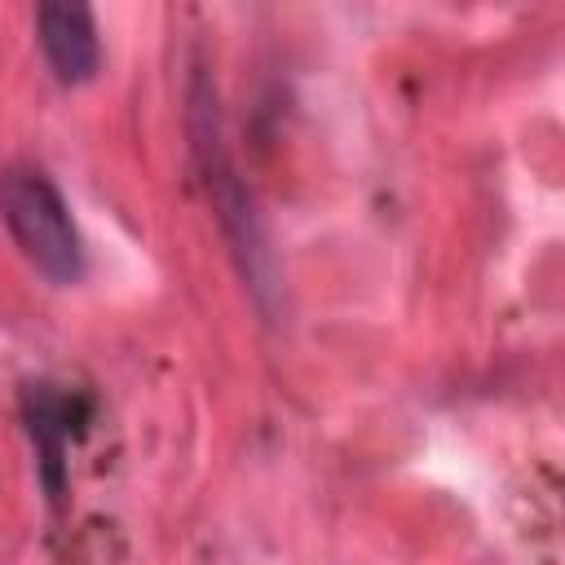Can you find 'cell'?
Segmentation results:
<instances>
[{"instance_id":"1","label":"cell","mask_w":565,"mask_h":565,"mask_svg":"<svg viewBox=\"0 0 565 565\" xmlns=\"http://www.w3.org/2000/svg\"><path fill=\"white\" fill-rule=\"evenodd\" d=\"M0 221L18 252L57 287H75L84 278V243L75 216L53 185V177L35 163L0 168Z\"/></svg>"},{"instance_id":"2","label":"cell","mask_w":565,"mask_h":565,"mask_svg":"<svg viewBox=\"0 0 565 565\" xmlns=\"http://www.w3.org/2000/svg\"><path fill=\"white\" fill-rule=\"evenodd\" d=\"M190 119H194V150H199V163H203V181H207V194L212 203L221 207V221L243 256V274L252 278V287H260V274H265V243H260V230H256V212H252V199L243 194V181L234 177V163L221 146V115H216V97L212 88L199 79L194 84V102H190Z\"/></svg>"},{"instance_id":"3","label":"cell","mask_w":565,"mask_h":565,"mask_svg":"<svg viewBox=\"0 0 565 565\" xmlns=\"http://www.w3.org/2000/svg\"><path fill=\"white\" fill-rule=\"evenodd\" d=\"M35 40H40L49 71L71 88L88 84L102 66V40H97L93 9L79 0H44L35 9Z\"/></svg>"},{"instance_id":"4","label":"cell","mask_w":565,"mask_h":565,"mask_svg":"<svg viewBox=\"0 0 565 565\" xmlns=\"http://www.w3.org/2000/svg\"><path fill=\"white\" fill-rule=\"evenodd\" d=\"M57 415H62V402L44 384H31V393H26V419H31V437L40 446L44 486H49L53 499L62 494V428H57Z\"/></svg>"}]
</instances>
